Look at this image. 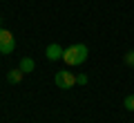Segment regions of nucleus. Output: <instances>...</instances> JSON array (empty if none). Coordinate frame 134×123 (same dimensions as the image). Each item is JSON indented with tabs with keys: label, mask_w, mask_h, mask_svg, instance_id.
Wrapping results in <instances>:
<instances>
[{
	"label": "nucleus",
	"mask_w": 134,
	"mask_h": 123,
	"mask_svg": "<svg viewBox=\"0 0 134 123\" xmlns=\"http://www.w3.org/2000/svg\"><path fill=\"white\" fill-rule=\"evenodd\" d=\"M63 61H65V65H69V67H76V65H81V63H85L87 61V47L83 43L67 47L65 52H63Z\"/></svg>",
	"instance_id": "nucleus-1"
},
{
	"label": "nucleus",
	"mask_w": 134,
	"mask_h": 123,
	"mask_svg": "<svg viewBox=\"0 0 134 123\" xmlns=\"http://www.w3.org/2000/svg\"><path fill=\"white\" fill-rule=\"evenodd\" d=\"M54 83H56L60 90H69V87L76 85V76H74L72 72L60 69V72H56V76H54Z\"/></svg>",
	"instance_id": "nucleus-2"
},
{
	"label": "nucleus",
	"mask_w": 134,
	"mask_h": 123,
	"mask_svg": "<svg viewBox=\"0 0 134 123\" xmlns=\"http://www.w3.org/2000/svg\"><path fill=\"white\" fill-rule=\"evenodd\" d=\"M16 47L14 34L7 31V29H0V54H11Z\"/></svg>",
	"instance_id": "nucleus-3"
},
{
	"label": "nucleus",
	"mask_w": 134,
	"mask_h": 123,
	"mask_svg": "<svg viewBox=\"0 0 134 123\" xmlns=\"http://www.w3.org/2000/svg\"><path fill=\"white\" fill-rule=\"evenodd\" d=\"M63 52H65V49H63L58 43H52V45H47V49H45V56H47V61H63Z\"/></svg>",
	"instance_id": "nucleus-4"
},
{
	"label": "nucleus",
	"mask_w": 134,
	"mask_h": 123,
	"mask_svg": "<svg viewBox=\"0 0 134 123\" xmlns=\"http://www.w3.org/2000/svg\"><path fill=\"white\" fill-rule=\"evenodd\" d=\"M23 76H25V72L20 69V67H18V69H9V72H7V81H9L11 85H18L20 81H23Z\"/></svg>",
	"instance_id": "nucleus-5"
},
{
	"label": "nucleus",
	"mask_w": 134,
	"mask_h": 123,
	"mask_svg": "<svg viewBox=\"0 0 134 123\" xmlns=\"http://www.w3.org/2000/svg\"><path fill=\"white\" fill-rule=\"evenodd\" d=\"M34 67H36V63H34L31 58H23V61H20V69H23L25 74H29V72H34Z\"/></svg>",
	"instance_id": "nucleus-6"
},
{
	"label": "nucleus",
	"mask_w": 134,
	"mask_h": 123,
	"mask_svg": "<svg viewBox=\"0 0 134 123\" xmlns=\"http://www.w3.org/2000/svg\"><path fill=\"white\" fill-rule=\"evenodd\" d=\"M123 103H125V108H127L130 112H134V94H127V96H125V101H123Z\"/></svg>",
	"instance_id": "nucleus-7"
},
{
	"label": "nucleus",
	"mask_w": 134,
	"mask_h": 123,
	"mask_svg": "<svg viewBox=\"0 0 134 123\" xmlns=\"http://www.w3.org/2000/svg\"><path fill=\"white\" fill-rule=\"evenodd\" d=\"M125 63L134 67V52H127V54H125Z\"/></svg>",
	"instance_id": "nucleus-8"
},
{
	"label": "nucleus",
	"mask_w": 134,
	"mask_h": 123,
	"mask_svg": "<svg viewBox=\"0 0 134 123\" xmlns=\"http://www.w3.org/2000/svg\"><path fill=\"white\" fill-rule=\"evenodd\" d=\"M76 83H78V85H87V76L85 74H78L76 76Z\"/></svg>",
	"instance_id": "nucleus-9"
},
{
	"label": "nucleus",
	"mask_w": 134,
	"mask_h": 123,
	"mask_svg": "<svg viewBox=\"0 0 134 123\" xmlns=\"http://www.w3.org/2000/svg\"><path fill=\"white\" fill-rule=\"evenodd\" d=\"M0 25H2V18H0ZM0 29H2V27H0Z\"/></svg>",
	"instance_id": "nucleus-10"
}]
</instances>
